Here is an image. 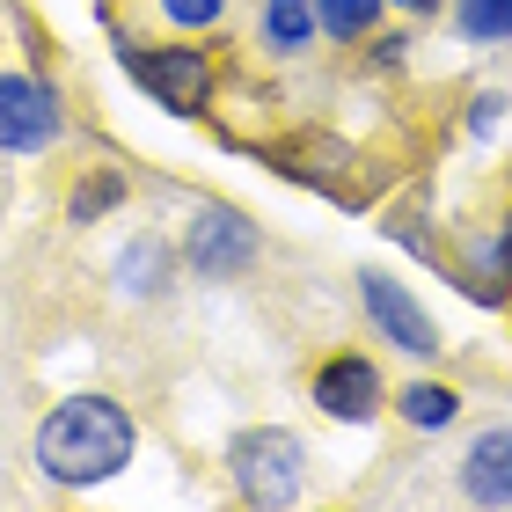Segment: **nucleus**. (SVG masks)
Returning a JSON list of instances; mask_svg holds the SVG:
<instances>
[{"mask_svg":"<svg viewBox=\"0 0 512 512\" xmlns=\"http://www.w3.org/2000/svg\"><path fill=\"white\" fill-rule=\"evenodd\" d=\"M132 454H139V417L103 388L66 395L37 425V476L52 491H96V483L132 469Z\"/></svg>","mask_w":512,"mask_h":512,"instance_id":"f257e3e1","label":"nucleus"},{"mask_svg":"<svg viewBox=\"0 0 512 512\" xmlns=\"http://www.w3.org/2000/svg\"><path fill=\"white\" fill-rule=\"evenodd\" d=\"M227 483H235L242 505H300L308 491V439L286 432V425H249L235 432V447H227Z\"/></svg>","mask_w":512,"mask_h":512,"instance_id":"f03ea898","label":"nucleus"},{"mask_svg":"<svg viewBox=\"0 0 512 512\" xmlns=\"http://www.w3.org/2000/svg\"><path fill=\"white\" fill-rule=\"evenodd\" d=\"M183 271H198L205 286H227V278H242L256 271V256H264V235H256V220L242 213V205H227V198H198L191 205V220H183Z\"/></svg>","mask_w":512,"mask_h":512,"instance_id":"7ed1b4c3","label":"nucleus"},{"mask_svg":"<svg viewBox=\"0 0 512 512\" xmlns=\"http://www.w3.org/2000/svg\"><path fill=\"white\" fill-rule=\"evenodd\" d=\"M125 74L169 110V118H198L213 103V52H198V37H169V44H118Z\"/></svg>","mask_w":512,"mask_h":512,"instance_id":"20e7f679","label":"nucleus"},{"mask_svg":"<svg viewBox=\"0 0 512 512\" xmlns=\"http://www.w3.org/2000/svg\"><path fill=\"white\" fill-rule=\"evenodd\" d=\"M359 308H366V322H374V344H388V352H403V359H439L447 352L432 308L395 271H374V264L359 271Z\"/></svg>","mask_w":512,"mask_h":512,"instance_id":"39448f33","label":"nucleus"},{"mask_svg":"<svg viewBox=\"0 0 512 512\" xmlns=\"http://www.w3.org/2000/svg\"><path fill=\"white\" fill-rule=\"evenodd\" d=\"M308 403L330 417V425H374L388 410V374L374 366V352H330L308 374Z\"/></svg>","mask_w":512,"mask_h":512,"instance_id":"423d86ee","label":"nucleus"},{"mask_svg":"<svg viewBox=\"0 0 512 512\" xmlns=\"http://www.w3.org/2000/svg\"><path fill=\"white\" fill-rule=\"evenodd\" d=\"M66 132V96L44 74H0V154H44Z\"/></svg>","mask_w":512,"mask_h":512,"instance_id":"0eeeda50","label":"nucleus"},{"mask_svg":"<svg viewBox=\"0 0 512 512\" xmlns=\"http://www.w3.org/2000/svg\"><path fill=\"white\" fill-rule=\"evenodd\" d=\"M461 498L512 512V425H483L469 447H461Z\"/></svg>","mask_w":512,"mask_h":512,"instance_id":"6e6552de","label":"nucleus"},{"mask_svg":"<svg viewBox=\"0 0 512 512\" xmlns=\"http://www.w3.org/2000/svg\"><path fill=\"white\" fill-rule=\"evenodd\" d=\"M176 271H183V249H176L169 235H132V242L118 249V264H110V278H118L125 300H169Z\"/></svg>","mask_w":512,"mask_h":512,"instance_id":"1a4fd4ad","label":"nucleus"},{"mask_svg":"<svg viewBox=\"0 0 512 512\" xmlns=\"http://www.w3.org/2000/svg\"><path fill=\"white\" fill-rule=\"evenodd\" d=\"M322 22H315V0H256V44L271 59H300L315 52Z\"/></svg>","mask_w":512,"mask_h":512,"instance_id":"9d476101","label":"nucleus"},{"mask_svg":"<svg viewBox=\"0 0 512 512\" xmlns=\"http://www.w3.org/2000/svg\"><path fill=\"white\" fill-rule=\"evenodd\" d=\"M461 293L469 300H512V220H498L491 235L469 242V264H461Z\"/></svg>","mask_w":512,"mask_h":512,"instance_id":"9b49d317","label":"nucleus"},{"mask_svg":"<svg viewBox=\"0 0 512 512\" xmlns=\"http://www.w3.org/2000/svg\"><path fill=\"white\" fill-rule=\"evenodd\" d=\"M388 410L403 417L410 432H447L454 417H461V388H447V381H410L403 395H388Z\"/></svg>","mask_w":512,"mask_h":512,"instance_id":"f8f14e48","label":"nucleus"},{"mask_svg":"<svg viewBox=\"0 0 512 512\" xmlns=\"http://www.w3.org/2000/svg\"><path fill=\"white\" fill-rule=\"evenodd\" d=\"M125 198H132V176H125V169H110V161H103V169H81L74 198H66V220H74V227H96V220L118 213Z\"/></svg>","mask_w":512,"mask_h":512,"instance_id":"ddd939ff","label":"nucleus"},{"mask_svg":"<svg viewBox=\"0 0 512 512\" xmlns=\"http://www.w3.org/2000/svg\"><path fill=\"white\" fill-rule=\"evenodd\" d=\"M381 15H388V0H315V22L330 44H366L381 30Z\"/></svg>","mask_w":512,"mask_h":512,"instance_id":"4468645a","label":"nucleus"},{"mask_svg":"<svg viewBox=\"0 0 512 512\" xmlns=\"http://www.w3.org/2000/svg\"><path fill=\"white\" fill-rule=\"evenodd\" d=\"M454 30L469 44H512V0H454Z\"/></svg>","mask_w":512,"mask_h":512,"instance_id":"2eb2a0df","label":"nucleus"},{"mask_svg":"<svg viewBox=\"0 0 512 512\" xmlns=\"http://www.w3.org/2000/svg\"><path fill=\"white\" fill-rule=\"evenodd\" d=\"M227 8H235V0H154V15L169 22L176 37H205V30H220Z\"/></svg>","mask_w":512,"mask_h":512,"instance_id":"dca6fc26","label":"nucleus"},{"mask_svg":"<svg viewBox=\"0 0 512 512\" xmlns=\"http://www.w3.org/2000/svg\"><path fill=\"white\" fill-rule=\"evenodd\" d=\"M505 110H512V103L498 96V88H483V96H469V132H476V139H491V132L505 125Z\"/></svg>","mask_w":512,"mask_h":512,"instance_id":"f3484780","label":"nucleus"},{"mask_svg":"<svg viewBox=\"0 0 512 512\" xmlns=\"http://www.w3.org/2000/svg\"><path fill=\"white\" fill-rule=\"evenodd\" d=\"M366 44H374V52H366V59H374V66H381V74H395V66H403V52H410V44H403V37H395V30H374V37H366Z\"/></svg>","mask_w":512,"mask_h":512,"instance_id":"a211bd4d","label":"nucleus"},{"mask_svg":"<svg viewBox=\"0 0 512 512\" xmlns=\"http://www.w3.org/2000/svg\"><path fill=\"white\" fill-rule=\"evenodd\" d=\"M388 8H403V15H439L447 0H388Z\"/></svg>","mask_w":512,"mask_h":512,"instance_id":"6ab92c4d","label":"nucleus"}]
</instances>
